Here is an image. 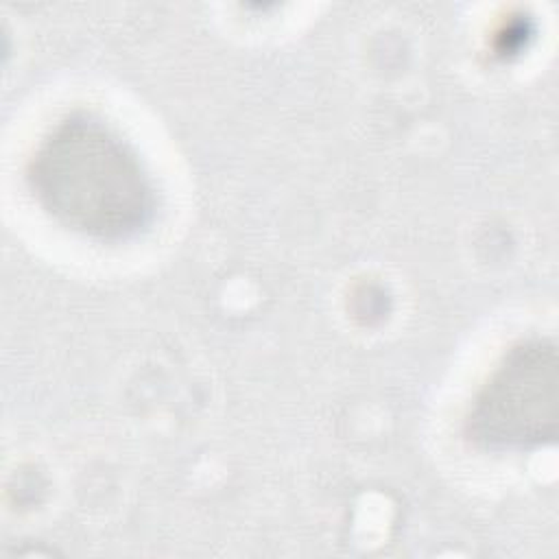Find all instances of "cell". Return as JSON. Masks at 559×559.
Returning a JSON list of instances; mask_svg holds the SVG:
<instances>
[{
	"label": "cell",
	"mask_w": 559,
	"mask_h": 559,
	"mask_svg": "<svg viewBox=\"0 0 559 559\" xmlns=\"http://www.w3.org/2000/svg\"><path fill=\"white\" fill-rule=\"evenodd\" d=\"M26 186L55 223L96 242L131 240L157 214V186L135 146L87 109L44 131L26 162Z\"/></svg>",
	"instance_id": "cell-1"
},
{
	"label": "cell",
	"mask_w": 559,
	"mask_h": 559,
	"mask_svg": "<svg viewBox=\"0 0 559 559\" xmlns=\"http://www.w3.org/2000/svg\"><path fill=\"white\" fill-rule=\"evenodd\" d=\"M559 430V356L550 336L509 345L469 400L467 441L487 452H528Z\"/></svg>",
	"instance_id": "cell-2"
}]
</instances>
